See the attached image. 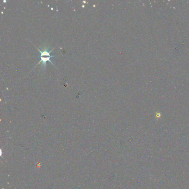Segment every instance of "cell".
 <instances>
[{
    "instance_id": "cell-1",
    "label": "cell",
    "mask_w": 189,
    "mask_h": 189,
    "mask_svg": "<svg viewBox=\"0 0 189 189\" xmlns=\"http://www.w3.org/2000/svg\"><path fill=\"white\" fill-rule=\"evenodd\" d=\"M37 49H38V51H40V56H41V61H40V62H39L38 64H39V63H42L43 66L45 67L46 66V63H47V62L49 61L52 64H53V63L51 62V57H53L54 56H50V57H44L45 56H46V54L47 52V51L46 50V49L45 51H43V52H42V51H40V49H38V48H37ZM53 65H54V64H53Z\"/></svg>"
}]
</instances>
